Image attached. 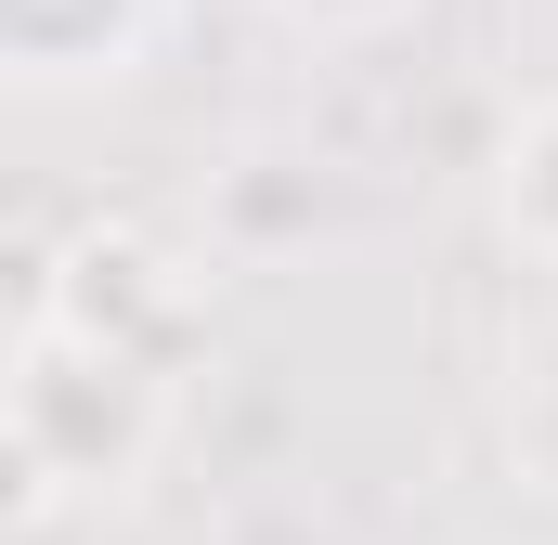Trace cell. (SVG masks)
Returning a JSON list of instances; mask_svg holds the SVG:
<instances>
[{"label": "cell", "mask_w": 558, "mask_h": 545, "mask_svg": "<svg viewBox=\"0 0 558 545\" xmlns=\"http://www.w3.org/2000/svg\"><path fill=\"white\" fill-rule=\"evenodd\" d=\"M0 39L26 78H105L143 39V0H0Z\"/></svg>", "instance_id": "6da1fadb"}, {"label": "cell", "mask_w": 558, "mask_h": 545, "mask_svg": "<svg viewBox=\"0 0 558 545\" xmlns=\"http://www.w3.org/2000/svg\"><path fill=\"white\" fill-rule=\"evenodd\" d=\"M299 13H338V26H351V13H390V0H299Z\"/></svg>", "instance_id": "7a4b0ae2"}]
</instances>
